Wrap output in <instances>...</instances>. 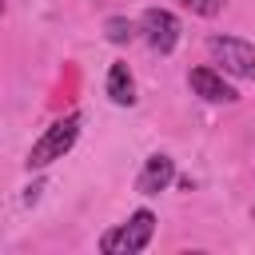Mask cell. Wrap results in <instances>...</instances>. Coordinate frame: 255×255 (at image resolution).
<instances>
[{"instance_id": "3", "label": "cell", "mask_w": 255, "mask_h": 255, "mask_svg": "<svg viewBox=\"0 0 255 255\" xmlns=\"http://www.w3.org/2000/svg\"><path fill=\"white\" fill-rule=\"evenodd\" d=\"M207 52L223 64V72L243 76V80H255V48H251L247 40H235V36H211V40H207Z\"/></svg>"}, {"instance_id": "4", "label": "cell", "mask_w": 255, "mask_h": 255, "mask_svg": "<svg viewBox=\"0 0 255 255\" xmlns=\"http://www.w3.org/2000/svg\"><path fill=\"white\" fill-rule=\"evenodd\" d=\"M139 32H143V40H147L155 52H171L175 40H179V20H175L167 8H147V12L139 16Z\"/></svg>"}, {"instance_id": "5", "label": "cell", "mask_w": 255, "mask_h": 255, "mask_svg": "<svg viewBox=\"0 0 255 255\" xmlns=\"http://www.w3.org/2000/svg\"><path fill=\"white\" fill-rule=\"evenodd\" d=\"M187 84H191V92H195V96H203L207 104H235V100H239V96H235V88H231L219 72H211V68H191Z\"/></svg>"}, {"instance_id": "7", "label": "cell", "mask_w": 255, "mask_h": 255, "mask_svg": "<svg viewBox=\"0 0 255 255\" xmlns=\"http://www.w3.org/2000/svg\"><path fill=\"white\" fill-rule=\"evenodd\" d=\"M108 96H112V104H120V108L135 104V80H131L128 64H112V68H108Z\"/></svg>"}, {"instance_id": "1", "label": "cell", "mask_w": 255, "mask_h": 255, "mask_svg": "<svg viewBox=\"0 0 255 255\" xmlns=\"http://www.w3.org/2000/svg\"><path fill=\"white\" fill-rule=\"evenodd\" d=\"M80 124H84L80 112H68L64 120H56V124L32 143V151H28V167H48V163L64 159V151H72V143H76V135H80Z\"/></svg>"}, {"instance_id": "9", "label": "cell", "mask_w": 255, "mask_h": 255, "mask_svg": "<svg viewBox=\"0 0 255 255\" xmlns=\"http://www.w3.org/2000/svg\"><path fill=\"white\" fill-rule=\"evenodd\" d=\"M183 8H191L195 16H219L223 12V0H179Z\"/></svg>"}, {"instance_id": "8", "label": "cell", "mask_w": 255, "mask_h": 255, "mask_svg": "<svg viewBox=\"0 0 255 255\" xmlns=\"http://www.w3.org/2000/svg\"><path fill=\"white\" fill-rule=\"evenodd\" d=\"M104 32H108V40H112V44H128L135 28H131V20H124V16H112V20L104 24Z\"/></svg>"}, {"instance_id": "2", "label": "cell", "mask_w": 255, "mask_h": 255, "mask_svg": "<svg viewBox=\"0 0 255 255\" xmlns=\"http://www.w3.org/2000/svg\"><path fill=\"white\" fill-rule=\"evenodd\" d=\"M151 231H155V215H151L147 207H139L128 223L112 227V231L100 239V251H104V255H135V251H143V247L151 243Z\"/></svg>"}, {"instance_id": "6", "label": "cell", "mask_w": 255, "mask_h": 255, "mask_svg": "<svg viewBox=\"0 0 255 255\" xmlns=\"http://www.w3.org/2000/svg\"><path fill=\"white\" fill-rule=\"evenodd\" d=\"M171 179H175V159H171V155H147V163H143V171H139V179H135V191H139V195H155V191H163Z\"/></svg>"}]
</instances>
